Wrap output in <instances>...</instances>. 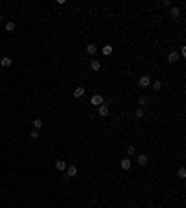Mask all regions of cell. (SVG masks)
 Returning a JSON list of instances; mask_svg holds the SVG:
<instances>
[{
  "mask_svg": "<svg viewBox=\"0 0 186 208\" xmlns=\"http://www.w3.org/2000/svg\"><path fill=\"white\" fill-rule=\"evenodd\" d=\"M6 30H7V32H13V30H15V22H7V24H6Z\"/></svg>",
  "mask_w": 186,
  "mask_h": 208,
  "instance_id": "ac0fdd59",
  "label": "cell"
},
{
  "mask_svg": "<svg viewBox=\"0 0 186 208\" xmlns=\"http://www.w3.org/2000/svg\"><path fill=\"white\" fill-rule=\"evenodd\" d=\"M177 176H179V178H186V169H184V167H179V171H177Z\"/></svg>",
  "mask_w": 186,
  "mask_h": 208,
  "instance_id": "9a60e30c",
  "label": "cell"
},
{
  "mask_svg": "<svg viewBox=\"0 0 186 208\" xmlns=\"http://www.w3.org/2000/svg\"><path fill=\"white\" fill-rule=\"evenodd\" d=\"M89 67H91V71H101V61L99 60H91L89 61Z\"/></svg>",
  "mask_w": 186,
  "mask_h": 208,
  "instance_id": "ba28073f",
  "label": "cell"
},
{
  "mask_svg": "<svg viewBox=\"0 0 186 208\" xmlns=\"http://www.w3.org/2000/svg\"><path fill=\"white\" fill-rule=\"evenodd\" d=\"M0 65H2V67H9L11 65V58H2V60H0Z\"/></svg>",
  "mask_w": 186,
  "mask_h": 208,
  "instance_id": "7c38bea8",
  "label": "cell"
},
{
  "mask_svg": "<svg viewBox=\"0 0 186 208\" xmlns=\"http://www.w3.org/2000/svg\"><path fill=\"white\" fill-rule=\"evenodd\" d=\"M179 56H186V46H181V54Z\"/></svg>",
  "mask_w": 186,
  "mask_h": 208,
  "instance_id": "603a6c76",
  "label": "cell"
},
{
  "mask_svg": "<svg viewBox=\"0 0 186 208\" xmlns=\"http://www.w3.org/2000/svg\"><path fill=\"white\" fill-rule=\"evenodd\" d=\"M0 22H2V15H0Z\"/></svg>",
  "mask_w": 186,
  "mask_h": 208,
  "instance_id": "cb8c5ba5",
  "label": "cell"
},
{
  "mask_svg": "<svg viewBox=\"0 0 186 208\" xmlns=\"http://www.w3.org/2000/svg\"><path fill=\"white\" fill-rule=\"evenodd\" d=\"M30 138L32 139H39V130H32L30 132Z\"/></svg>",
  "mask_w": 186,
  "mask_h": 208,
  "instance_id": "44dd1931",
  "label": "cell"
},
{
  "mask_svg": "<svg viewBox=\"0 0 186 208\" xmlns=\"http://www.w3.org/2000/svg\"><path fill=\"white\" fill-rule=\"evenodd\" d=\"M102 54H104V56H110V54H112V45H104L102 46Z\"/></svg>",
  "mask_w": 186,
  "mask_h": 208,
  "instance_id": "4fadbf2b",
  "label": "cell"
},
{
  "mask_svg": "<svg viewBox=\"0 0 186 208\" xmlns=\"http://www.w3.org/2000/svg\"><path fill=\"white\" fill-rule=\"evenodd\" d=\"M171 15H173V17H175V19H177V17H179V15H181V7H177V6H173V7H171Z\"/></svg>",
  "mask_w": 186,
  "mask_h": 208,
  "instance_id": "5bb4252c",
  "label": "cell"
},
{
  "mask_svg": "<svg viewBox=\"0 0 186 208\" xmlns=\"http://www.w3.org/2000/svg\"><path fill=\"white\" fill-rule=\"evenodd\" d=\"M168 61L169 63H175V61H179V54L173 50V52H169V56H168Z\"/></svg>",
  "mask_w": 186,
  "mask_h": 208,
  "instance_id": "52a82bcc",
  "label": "cell"
},
{
  "mask_svg": "<svg viewBox=\"0 0 186 208\" xmlns=\"http://www.w3.org/2000/svg\"><path fill=\"white\" fill-rule=\"evenodd\" d=\"M149 85H151V78H149L147 74H145V76H141L140 78V88H149Z\"/></svg>",
  "mask_w": 186,
  "mask_h": 208,
  "instance_id": "3957f363",
  "label": "cell"
},
{
  "mask_svg": "<svg viewBox=\"0 0 186 208\" xmlns=\"http://www.w3.org/2000/svg\"><path fill=\"white\" fill-rule=\"evenodd\" d=\"M108 113H110V108L106 104H101V106H99V115H101V117H106Z\"/></svg>",
  "mask_w": 186,
  "mask_h": 208,
  "instance_id": "277c9868",
  "label": "cell"
},
{
  "mask_svg": "<svg viewBox=\"0 0 186 208\" xmlns=\"http://www.w3.org/2000/svg\"><path fill=\"white\" fill-rule=\"evenodd\" d=\"M130 166H132V162H130V158H123V160H121V169L129 171V169H130Z\"/></svg>",
  "mask_w": 186,
  "mask_h": 208,
  "instance_id": "8992f818",
  "label": "cell"
},
{
  "mask_svg": "<svg viewBox=\"0 0 186 208\" xmlns=\"http://www.w3.org/2000/svg\"><path fill=\"white\" fill-rule=\"evenodd\" d=\"M34 127H35V130H39V128L43 127V121L41 119H34Z\"/></svg>",
  "mask_w": 186,
  "mask_h": 208,
  "instance_id": "e0dca14e",
  "label": "cell"
},
{
  "mask_svg": "<svg viewBox=\"0 0 186 208\" xmlns=\"http://www.w3.org/2000/svg\"><path fill=\"white\" fill-rule=\"evenodd\" d=\"M143 115H145L143 108H138V110H136V117H138V119H141V117H143Z\"/></svg>",
  "mask_w": 186,
  "mask_h": 208,
  "instance_id": "d6986e66",
  "label": "cell"
},
{
  "mask_svg": "<svg viewBox=\"0 0 186 208\" xmlns=\"http://www.w3.org/2000/svg\"><path fill=\"white\" fill-rule=\"evenodd\" d=\"M91 104H93V106H97V108H99L101 104H104V99H102V95H93V97H91Z\"/></svg>",
  "mask_w": 186,
  "mask_h": 208,
  "instance_id": "6da1fadb",
  "label": "cell"
},
{
  "mask_svg": "<svg viewBox=\"0 0 186 208\" xmlns=\"http://www.w3.org/2000/svg\"><path fill=\"white\" fill-rule=\"evenodd\" d=\"M97 45H93V43H89V45H86V52L89 54V56H95V54H97Z\"/></svg>",
  "mask_w": 186,
  "mask_h": 208,
  "instance_id": "7a4b0ae2",
  "label": "cell"
},
{
  "mask_svg": "<svg viewBox=\"0 0 186 208\" xmlns=\"http://www.w3.org/2000/svg\"><path fill=\"white\" fill-rule=\"evenodd\" d=\"M65 171H67V178H73V176L76 175V171H78V169H76V166H73V164H71V166L67 167Z\"/></svg>",
  "mask_w": 186,
  "mask_h": 208,
  "instance_id": "5b68a950",
  "label": "cell"
},
{
  "mask_svg": "<svg viewBox=\"0 0 186 208\" xmlns=\"http://www.w3.org/2000/svg\"><path fill=\"white\" fill-rule=\"evenodd\" d=\"M56 169L58 171H65L67 169V164L63 162V160H58V162H56Z\"/></svg>",
  "mask_w": 186,
  "mask_h": 208,
  "instance_id": "8fae6325",
  "label": "cell"
},
{
  "mask_svg": "<svg viewBox=\"0 0 186 208\" xmlns=\"http://www.w3.org/2000/svg\"><path fill=\"white\" fill-rule=\"evenodd\" d=\"M84 91H86V89L82 88V85H78V88H76V89H74V91H73V95L76 97V99H80V97L84 95Z\"/></svg>",
  "mask_w": 186,
  "mask_h": 208,
  "instance_id": "9c48e42d",
  "label": "cell"
},
{
  "mask_svg": "<svg viewBox=\"0 0 186 208\" xmlns=\"http://www.w3.org/2000/svg\"><path fill=\"white\" fill-rule=\"evenodd\" d=\"M153 89H156V91H160V89H162V84H160V80L153 82Z\"/></svg>",
  "mask_w": 186,
  "mask_h": 208,
  "instance_id": "ffe728a7",
  "label": "cell"
},
{
  "mask_svg": "<svg viewBox=\"0 0 186 208\" xmlns=\"http://www.w3.org/2000/svg\"><path fill=\"white\" fill-rule=\"evenodd\" d=\"M134 152H136V147H132V145H129V147H126V156H132Z\"/></svg>",
  "mask_w": 186,
  "mask_h": 208,
  "instance_id": "2e32d148",
  "label": "cell"
},
{
  "mask_svg": "<svg viewBox=\"0 0 186 208\" xmlns=\"http://www.w3.org/2000/svg\"><path fill=\"white\" fill-rule=\"evenodd\" d=\"M138 102H140L141 106H145V104L149 102V99H147V97H140V100H138Z\"/></svg>",
  "mask_w": 186,
  "mask_h": 208,
  "instance_id": "7402d4cb",
  "label": "cell"
},
{
  "mask_svg": "<svg viewBox=\"0 0 186 208\" xmlns=\"http://www.w3.org/2000/svg\"><path fill=\"white\" fill-rule=\"evenodd\" d=\"M136 162H138V164H140V166H145V164H147V162H149V160H147V156H145V154H138V158H136Z\"/></svg>",
  "mask_w": 186,
  "mask_h": 208,
  "instance_id": "30bf717a",
  "label": "cell"
}]
</instances>
